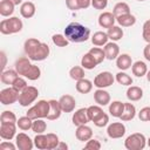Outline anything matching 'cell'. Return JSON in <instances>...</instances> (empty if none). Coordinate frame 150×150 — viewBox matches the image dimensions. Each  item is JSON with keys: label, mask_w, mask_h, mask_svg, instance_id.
I'll return each mask as SVG.
<instances>
[{"label": "cell", "mask_w": 150, "mask_h": 150, "mask_svg": "<svg viewBox=\"0 0 150 150\" xmlns=\"http://www.w3.org/2000/svg\"><path fill=\"white\" fill-rule=\"evenodd\" d=\"M64 36L69 40V42H86L90 38V29L79 22H70L64 28Z\"/></svg>", "instance_id": "1"}, {"label": "cell", "mask_w": 150, "mask_h": 150, "mask_svg": "<svg viewBox=\"0 0 150 150\" xmlns=\"http://www.w3.org/2000/svg\"><path fill=\"white\" fill-rule=\"evenodd\" d=\"M23 27V23L21 19L18 16H12L9 19H4L0 22V32L4 35H9V34H15L19 33Z\"/></svg>", "instance_id": "2"}, {"label": "cell", "mask_w": 150, "mask_h": 150, "mask_svg": "<svg viewBox=\"0 0 150 150\" xmlns=\"http://www.w3.org/2000/svg\"><path fill=\"white\" fill-rule=\"evenodd\" d=\"M48 112H49V101L40 100L28 109L26 115L32 120H36V118H47Z\"/></svg>", "instance_id": "3"}, {"label": "cell", "mask_w": 150, "mask_h": 150, "mask_svg": "<svg viewBox=\"0 0 150 150\" xmlns=\"http://www.w3.org/2000/svg\"><path fill=\"white\" fill-rule=\"evenodd\" d=\"M146 145V138L141 132L129 135L124 141V146L128 150H143Z\"/></svg>", "instance_id": "4"}, {"label": "cell", "mask_w": 150, "mask_h": 150, "mask_svg": "<svg viewBox=\"0 0 150 150\" xmlns=\"http://www.w3.org/2000/svg\"><path fill=\"white\" fill-rule=\"evenodd\" d=\"M38 96H39L38 88H35L33 86H27L22 91H20L19 104L22 107H28L38 98Z\"/></svg>", "instance_id": "5"}, {"label": "cell", "mask_w": 150, "mask_h": 150, "mask_svg": "<svg viewBox=\"0 0 150 150\" xmlns=\"http://www.w3.org/2000/svg\"><path fill=\"white\" fill-rule=\"evenodd\" d=\"M19 95H20V91H18L15 88L13 87L5 88L0 91V102L4 105L13 104L16 101H19Z\"/></svg>", "instance_id": "6"}, {"label": "cell", "mask_w": 150, "mask_h": 150, "mask_svg": "<svg viewBox=\"0 0 150 150\" xmlns=\"http://www.w3.org/2000/svg\"><path fill=\"white\" fill-rule=\"evenodd\" d=\"M115 81L114 75L110 71H102L97 74L94 79V86L97 88H107L110 87Z\"/></svg>", "instance_id": "7"}, {"label": "cell", "mask_w": 150, "mask_h": 150, "mask_svg": "<svg viewBox=\"0 0 150 150\" xmlns=\"http://www.w3.org/2000/svg\"><path fill=\"white\" fill-rule=\"evenodd\" d=\"M107 134L110 138H121L125 134V125L122 122H112L108 125Z\"/></svg>", "instance_id": "8"}, {"label": "cell", "mask_w": 150, "mask_h": 150, "mask_svg": "<svg viewBox=\"0 0 150 150\" xmlns=\"http://www.w3.org/2000/svg\"><path fill=\"white\" fill-rule=\"evenodd\" d=\"M15 144L19 150H32L34 146V141H32L30 137L25 132H19L15 136Z\"/></svg>", "instance_id": "9"}, {"label": "cell", "mask_w": 150, "mask_h": 150, "mask_svg": "<svg viewBox=\"0 0 150 150\" xmlns=\"http://www.w3.org/2000/svg\"><path fill=\"white\" fill-rule=\"evenodd\" d=\"M49 53H50L49 46L45 42H41L39 47L35 49V52L29 56V59L32 61H43L49 56Z\"/></svg>", "instance_id": "10"}, {"label": "cell", "mask_w": 150, "mask_h": 150, "mask_svg": "<svg viewBox=\"0 0 150 150\" xmlns=\"http://www.w3.org/2000/svg\"><path fill=\"white\" fill-rule=\"evenodd\" d=\"M16 123H0V136L2 139L11 141L16 136Z\"/></svg>", "instance_id": "11"}, {"label": "cell", "mask_w": 150, "mask_h": 150, "mask_svg": "<svg viewBox=\"0 0 150 150\" xmlns=\"http://www.w3.org/2000/svg\"><path fill=\"white\" fill-rule=\"evenodd\" d=\"M59 102H60V105H61V109H62L63 112H71V111H74L75 105H76L75 98L71 95H69V94L62 95L60 97Z\"/></svg>", "instance_id": "12"}, {"label": "cell", "mask_w": 150, "mask_h": 150, "mask_svg": "<svg viewBox=\"0 0 150 150\" xmlns=\"http://www.w3.org/2000/svg\"><path fill=\"white\" fill-rule=\"evenodd\" d=\"M73 123L75 125H82V124H87L90 118L88 116V111H87V108H80L77 109L74 114H73Z\"/></svg>", "instance_id": "13"}, {"label": "cell", "mask_w": 150, "mask_h": 150, "mask_svg": "<svg viewBox=\"0 0 150 150\" xmlns=\"http://www.w3.org/2000/svg\"><path fill=\"white\" fill-rule=\"evenodd\" d=\"M75 136L79 141L81 142H87L93 137V130L90 127H88L87 124H82V125H77V129L75 131Z\"/></svg>", "instance_id": "14"}, {"label": "cell", "mask_w": 150, "mask_h": 150, "mask_svg": "<svg viewBox=\"0 0 150 150\" xmlns=\"http://www.w3.org/2000/svg\"><path fill=\"white\" fill-rule=\"evenodd\" d=\"M94 100L98 105H108L110 103V94L104 90L103 88H97V90H95L94 93Z\"/></svg>", "instance_id": "15"}, {"label": "cell", "mask_w": 150, "mask_h": 150, "mask_svg": "<svg viewBox=\"0 0 150 150\" xmlns=\"http://www.w3.org/2000/svg\"><path fill=\"white\" fill-rule=\"evenodd\" d=\"M103 49L105 53V59H108V60H115V59H117V56L120 54V47L115 41L107 42L104 45Z\"/></svg>", "instance_id": "16"}, {"label": "cell", "mask_w": 150, "mask_h": 150, "mask_svg": "<svg viewBox=\"0 0 150 150\" xmlns=\"http://www.w3.org/2000/svg\"><path fill=\"white\" fill-rule=\"evenodd\" d=\"M61 112L63 111L61 109L60 102L56 100H49V112H48L47 120H50V121L57 120L61 116Z\"/></svg>", "instance_id": "17"}, {"label": "cell", "mask_w": 150, "mask_h": 150, "mask_svg": "<svg viewBox=\"0 0 150 150\" xmlns=\"http://www.w3.org/2000/svg\"><path fill=\"white\" fill-rule=\"evenodd\" d=\"M115 21L116 18L111 12H103L98 16V25L102 28H110L111 26H114Z\"/></svg>", "instance_id": "18"}, {"label": "cell", "mask_w": 150, "mask_h": 150, "mask_svg": "<svg viewBox=\"0 0 150 150\" xmlns=\"http://www.w3.org/2000/svg\"><path fill=\"white\" fill-rule=\"evenodd\" d=\"M30 59L28 56H21L19 57L16 61H15V64H14V69L19 73L20 76H23V74L26 73V70L29 68L30 66Z\"/></svg>", "instance_id": "19"}, {"label": "cell", "mask_w": 150, "mask_h": 150, "mask_svg": "<svg viewBox=\"0 0 150 150\" xmlns=\"http://www.w3.org/2000/svg\"><path fill=\"white\" fill-rule=\"evenodd\" d=\"M91 5V0H66V6L70 11L86 9Z\"/></svg>", "instance_id": "20"}, {"label": "cell", "mask_w": 150, "mask_h": 150, "mask_svg": "<svg viewBox=\"0 0 150 150\" xmlns=\"http://www.w3.org/2000/svg\"><path fill=\"white\" fill-rule=\"evenodd\" d=\"M35 11H36V7H35V5H34L32 1H26V2L21 4L20 14H21L25 19H30V18H33L34 14H35Z\"/></svg>", "instance_id": "21"}, {"label": "cell", "mask_w": 150, "mask_h": 150, "mask_svg": "<svg viewBox=\"0 0 150 150\" xmlns=\"http://www.w3.org/2000/svg\"><path fill=\"white\" fill-rule=\"evenodd\" d=\"M136 116V108L132 103L130 102H127L124 103V109H123V112L121 115V121L123 122H128V121H131L134 117Z\"/></svg>", "instance_id": "22"}, {"label": "cell", "mask_w": 150, "mask_h": 150, "mask_svg": "<svg viewBox=\"0 0 150 150\" xmlns=\"http://www.w3.org/2000/svg\"><path fill=\"white\" fill-rule=\"evenodd\" d=\"M116 66L121 70H127V69L131 68V66H132L131 56L129 54H121V55H118L117 59H116Z\"/></svg>", "instance_id": "23"}, {"label": "cell", "mask_w": 150, "mask_h": 150, "mask_svg": "<svg viewBox=\"0 0 150 150\" xmlns=\"http://www.w3.org/2000/svg\"><path fill=\"white\" fill-rule=\"evenodd\" d=\"M127 97L131 102L139 101L143 97V89L137 86H129V88L127 90Z\"/></svg>", "instance_id": "24"}, {"label": "cell", "mask_w": 150, "mask_h": 150, "mask_svg": "<svg viewBox=\"0 0 150 150\" xmlns=\"http://www.w3.org/2000/svg\"><path fill=\"white\" fill-rule=\"evenodd\" d=\"M19 76V73L15 69H8V70H2L1 73V82L4 84H8L12 86L13 82L16 80V77Z\"/></svg>", "instance_id": "25"}, {"label": "cell", "mask_w": 150, "mask_h": 150, "mask_svg": "<svg viewBox=\"0 0 150 150\" xmlns=\"http://www.w3.org/2000/svg\"><path fill=\"white\" fill-rule=\"evenodd\" d=\"M109 40V36L105 32H102V30H98V32H95L94 35L91 36V42L94 46H97V47H101V46H104Z\"/></svg>", "instance_id": "26"}, {"label": "cell", "mask_w": 150, "mask_h": 150, "mask_svg": "<svg viewBox=\"0 0 150 150\" xmlns=\"http://www.w3.org/2000/svg\"><path fill=\"white\" fill-rule=\"evenodd\" d=\"M40 43H41V42H40L38 39H35V38H29V39H27V40L25 41V45H23V50H25L26 55L29 57V56L35 52V49L39 47Z\"/></svg>", "instance_id": "27"}, {"label": "cell", "mask_w": 150, "mask_h": 150, "mask_svg": "<svg viewBox=\"0 0 150 150\" xmlns=\"http://www.w3.org/2000/svg\"><path fill=\"white\" fill-rule=\"evenodd\" d=\"M131 71L137 77H143L148 73V67L143 61H136L131 66Z\"/></svg>", "instance_id": "28"}, {"label": "cell", "mask_w": 150, "mask_h": 150, "mask_svg": "<svg viewBox=\"0 0 150 150\" xmlns=\"http://www.w3.org/2000/svg\"><path fill=\"white\" fill-rule=\"evenodd\" d=\"M93 89V82L87 80V79H81L79 81H76V90L80 94H88L90 93Z\"/></svg>", "instance_id": "29"}, {"label": "cell", "mask_w": 150, "mask_h": 150, "mask_svg": "<svg viewBox=\"0 0 150 150\" xmlns=\"http://www.w3.org/2000/svg\"><path fill=\"white\" fill-rule=\"evenodd\" d=\"M124 109V103L121 101H112L111 103H109V112L111 116L120 118L122 112Z\"/></svg>", "instance_id": "30"}, {"label": "cell", "mask_w": 150, "mask_h": 150, "mask_svg": "<svg viewBox=\"0 0 150 150\" xmlns=\"http://www.w3.org/2000/svg\"><path fill=\"white\" fill-rule=\"evenodd\" d=\"M116 21L122 27H131L136 22V16L132 15L131 13H129V14H124V15L117 16L116 18Z\"/></svg>", "instance_id": "31"}, {"label": "cell", "mask_w": 150, "mask_h": 150, "mask_svg": "<svg viewBox=\"0 0 150 150\" xmlns=\"http://www.w3.org/2000/svg\"><path fill=\"white\" fill-rule=\"evenodd\" d=\"M15 5L11 0H1L0 1V14L2 16H9L14 12Z\"/></svg>", "instance_id": "32"}, {"label": "cell", "mask_w": 150, "mask_h": 150, "mask_svg": "<svg viewBox=\"0 0 150 150\" xmlns=\"http://www.w3.org/2000/svg\"><path fill=\"white\" fill-rule=\"evenodd\" d=\"M97 64H98V63L96 62V60L94 59V56H93L89 52H88L87 54H84V55L82 56V59H81V66H82L84 69H88V70L94 69Z\"/></svg>", "instance_id": "33"}, {"label": "cell", "mask_w": 150, "mask_h": 150, "mask_svg": "<svg viewBox=\"0 0 150 150\" xmlns=\"http://www.w3.org/2000/svg\"><path fill=\"white\" fill-rule=\"evenodd\" d=\"M40 76H41V69L35 64H30L29 68L23 74V77H26L30 81H35V80L40 79Z\"/></svg>", "instance_id": "34"}, {"label": "cell", "mask_w": 150, "mask_h": 150, "mask_svg": "<svg viewBox=\"0 0 150 150\" xmlns=\"http://www.w3.org/2000/svg\"><path fill=\"white\" fill-rule=\"evenodd\" d=\"M130 13V7L127 2H117L115 6H114V9H112V14L115 15V18L117 16H121V15H124V14H129Z\"/></svg>", "instance_id": "35"}, {"label": "cell", "mask_w": 150, "mask_h": 150, "mask_svg": "<svg viewBox=\"0 0 150 150\" xmlns=\"http://www.w3.org/2000/svg\"><path fill=\"white\" fill-rule=\"evenodd\" d=\"M109 39L111 41H118L123 38V29L120 27V26H111L110 28H108V32H107Z\"/></svg>", "instance_id": "36"}, {"label": "cell", "mask_w": 150, "mask_h": 150, "mask_svg": "<svg viewBox=\"0 0 150 150\" xmlns=\"http://www.w3.org/2000/svg\"><path fill=\"white\" fill-rule=\"evenodd\" d=\"M87 111H88V116H89V118H90V121L91 122H94L95 120H97L104 111H103V109L101 108V105H90V107H88L87 108Z\"/></svg>", "instance_id": "37"}, {"label": "cell", "mask_w": 150, "mask_h": 150, "mask_svg": "<svg viewBox=\"0 0 150 150\" xmlns=\"http://www.w3.org/2000/svg\"><path fill=\"white\" fill-rule=\"evenodd\" d=\"M34 141V146H36L40 150H47L48 141H47V135L45 134H36Z\"/></svg>", "instance_id": "38"}, {"label": "cell", "mask_w": 150, "mask_h": 150, "mask_svg": "<svg viewBox=\"0 0 150 150\" xmlns=\"http://www.w3.org/2000/svg\"><path fill=\"white\" fill-rule=\"evenodd\" d=\"M84 75H86L84 74V68L82 66H75V67L70 68V70H69V76L75 81H79V80L83 79Z\"/></svg>", "instance_id": "39"}, {"label": "cell", "mask_w": 150, "mask_h": 150, "mask_svg": "<svg viewBox=\"0 0 150 150\" xmlns=\"http://www.w3.org/2000/svg\"><path fill=\"white\" fill-rule=\"evenodd\" d=\"M115 80H116L120 84H122V86H131V84H132V79H131V76H130L129 74L124 73V71H118V73L116 74V76H115Z\"/></svg>", "instance_id": "40"}, {"label": "cell", "mask_w": 150, "mask_h": 150, "mask_svg": "<svg viewBox=\"0 0 150 150\" xmlns=\"http://www.w3.org/2000/svg\"><path fill=\"white\" fill-rule=\"evenodd\" d=\"M32 124H33V120L29 118L27 115L20 117V118L16 121V125H18V128L21 129V130H23V131L32 129Z\"/></svg>", "instance_id": "41"}, {"label": "cell", "mask_w": 150, "mask_h": 150, "mask_svg": "<svg viewBox=\"0 0 150 150\" xmlns=\"http://www.w3.org/2000/svg\"><path fill=\"white\" fill-rule=\"evenodd\" d=\"M47 129V124L42 118H36L33 120V124H32V130L35 134H43Z\"/></svg>", "instance_id": "42"}, {"label": "cell", "mask_w": 150, "mask_h": 150, "mask_svg": "<svg viewBox=\"0 0 150 150\" xmlns=\"http://www.w3.org/2000/svg\"><path fill=\"white\" fill-rule=\"evenodd\" d=\"M89 53L94 56V59L96 60V62L100 64L103 62V60L105 59V53H104V49L100 48V47H93L91 49H89Z\"/></svg>", "instance_id": "43"}, {"label": "cell", "mask_w": 150, "mask_h": 150, "mask_svg": "<svg viewBox=\"0 0 150 150\" xmlns=\"http://www.w3.org/2000/svg\"><path fill=\"white\" fill-rule=\"evenodd\" d=\"M16 116L13 111L5 110L0 115V123H16Z\"/></svg>", "instance_id": "44"}, {"label": "cell", "mask_w": 150, "mask_h": 150, "mask_svg": "<svg viewBox=\"0 0 150 150\" xmlns=\"http://www.w3.org/2000/svg\"><path fill=\"white\" fill-rule=\"evenodd\" d=\"M52 41L57 47H66L69 43V40L64 36V34H54L52 36Z\"/></svg>", "instance_id": "45"}, {"label": "cell", "mask_w": 150, "mask_h": 150, "mask_svg": "<svg viewBox=\"0 0 150 150\" xmlns=\"http://www.w3.org/2000/svg\"><path fill=\"white\" fill-rule=\"evenodd\" d=\"M47 141H48V145H47V150H53V149H56L60 141H59V136L53 134V132H49L47 134Z\"/></svg>", "instance_id": "46"}, {"label": "cell", "mask_w": 150, "mask_h": 150, "mask_svg": "<svg viewBox=\"0 0 150 150\" xmlns=\"http://www.w3.org/2000/svg\"><path fill=\"white\" fill-rule=\"evenodd\" d=\"M27 86H28V84H27L26 80H25L22 76H20V75L16 77V80H15V81L13 82V84H12V87L15 88L18 91H22Z\"/></svg>", "instance_id": "47"}, {"label": "cell", "mask_w": 150, "mask_h": 150, "mask_svg": "<svg viewBox=\"0 0 150 150\" xmlns=\"http://www.w3.org/2000/svg\"><path fill=\"white\" fill-rule=\"evenodd\" d=\"M142 36H143L144 41H146L148 43H150V20H146L143 23V27H142Z\"/></svg>", "instance_id": "48"}, {"label": "cell", "mask_w": 150, "mask_h": 150, "mask_svg": "<svg viewBox=\"0 0 150 150\" xmlns=\"http://www.w3.org/2000/svg\"><path fill=\"white\" fill-rule=\"evenodd\" d=\"M108 123H109V116H108L105 112H103L97 120L94 121V124H95L96 127H98V128H103V127L108 125Z\"/></svg>", "instance_id": "49"}, {"label": "cell", "mask_w": 150, "mask_h": 150, "mask_svg": "<svg viewBox=\"0 0 150 150\" xmlns=\"http://www.w3.org/2000/svg\"><path fill=\"white\" fill-rule=\"evenodd\" d=\"M84 149H90V150H100L101 149V143L97 139H93L90 138L89 141H87Z\"/></svg>", "instance_id": "50"}, {"label": "cell", "mask_w": 150, "mask_h": 150, "mask_svg": "<svg viewBox=\"0 0 150 150\" xmlns=\"http://www.w3.org/2000/svg\"><path fill=\"white\" fill-rule=\"evenodd\" d=\"M149 109L150 107H144L139 110L138 112V118L142 121V122H148L149 121Z\"/></svg>", "instance_id": "51"}, {"label": "cell", "mask_w": 150, "mask_h": 150, "mask_svg": "<svg viewBox=\"0 0 150 150\" xmlns=\"http://www.w3.org/2000/svg\"><path fill=\"white\" fill-rule=\"evenodd\" d=\"M91 5L96 9H104L108 5V0H91Z\"/></svg>", "instance_id": "52"}, {"label": "cell", "mask_w": 150, "mask_h": 150, "mask_svg": "<svg viewBox=\"0 0 150 150\" xmlns=\"http://www.w3.org/2000/svg\"><path fill=\"white\" fill-rule=\"evenodd\" d=\"M15 148H16V144H13L11 141H7V139L0 144L1 150H15Z\"/></svg>", "instance_id": "53"}, {"label": "cell", "mask_w": 150, "mask_h": 150, "mask_svg": "<svg viewBox=\"0 0 150 150\" xmlns=\"http://www.w3.org/2000/svg\"><path fill=\"white\" fill-rule=\"evenodd\" d=\"M143 55H144V57H145L148 61H150V43H148V45L144 47V49H143Z\"/></svg>", "instance_id": "54"}, {"label": "cell", "mask_w": 150, "mask_h": 150, "mask_svg": "<svg viewBox=\"0 0 150 150\" xmlns=\"http://www.w3.org/2000/svg\"><path fill=\"white\" fill-rule=\"evenodd\" d=\"M0 55H1V59H2V64H1V68L4 69V68L6 67V54H5V52H1V53H0Z\"/></svg>", "instance_id": "55"}, {"label": "cell", "mask_w": 150, "mask_h": 150, "mask_svg": "<svg viewBox=\"0 0 150 150\" xmlns=\"http://www.w3.org/2000/svg\"><path fill=\"white\" fill-rule=\"evenodd\" d=\"M56 149H62V150H67V149H68V145H67L66 143H63V142H60Z\"/></svg>", "instance_id": "56"}, {"label": "cell", "mask_w": 150, "mask_h": 150, "mask_svg": "<svg viewBox=\"0 0 150 150\" xmlns=\"http://www.w3.org/2000/svg\"><path fill=\"white\" fill-rule=\"evenodd\" d=\"M11 1H12V2H13V4H14V5H15V6H16V5H19V4H21V2H22V0H11Z\"/></svg>", "instance_id": "57"}, {"label": "cell", "mask_w": 150, "mask_h": 150, "mask_svg": "<svg viewBox=\"0 0 150 150\" xmlns=\"http://www.w3.org/2000/svg\"><path fill=\"white\" fill-rule=\"evenodd\" d=\"M146 79H148V81L150 82V70H148V73H146Z\"/></svg>", "instance_id": "58"}, {"label": "cell", "mask_w": 150, "mask_h": 150, "mask_svg": "<svg viewBox=\"0 0 150 150\" xmlns=\"http://www.w3.org/2000/svg\"><path fill=\"white\" fill-rule=\"evenodd\" d=\"M146 144H148V146L150 148V137H149V138L146 139Z\"/></svg>", "instance_id": "59"}, {"label": "cell", "mask_w": 150, "mask_h": 150, "mask_svg": "<svg viewBox=\"0 0 150 150\" xmlns=\"http://www.w3.org/2000/svg\"><path fill=\"white\" fill-rule=\"evenodd\" d=\"M149 121H150V109H149Z\"/></svg>", "instance_id": "60"}, {"label": "cell", "mask_w": 150, "mask_h": 150, "mask_svg": "<svg viewBox=\"0 0 150 150\" xmlns=\"http://www.w3.org/2000/svg\"><path fill=\"white\" fill-rule=\"evenodd\" d=\"M137 1H145V0H137Z\"/></svg>", "instance_id": "61"}]
</instances>
